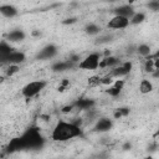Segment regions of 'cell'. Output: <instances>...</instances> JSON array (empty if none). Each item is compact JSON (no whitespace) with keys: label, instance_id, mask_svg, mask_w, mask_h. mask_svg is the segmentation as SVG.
<instances>
[{"label":"cell","instance_id":"cell-3","mask_svg":"<svg viewBox=\"0 0 159 159\" xmlns=\"http://www.w3.org/2000/svg\"><path fill=\"white\" fill-rule=\"evenodd\" d=\"M46 81H42V80H40V81H32V82H29L26 86H24L22 87V91H21V93H22V96L24 97H26V98H31V97H34V96H36V94H39L45 87H46Z\"/></svg>","mask_w":159,"mask_h":159},{"label":"cell","instance_id":"cell-15","mask_svg":"<svg viewBox=\"0 0 159 159\" xmlns=\"http://www.w3.org/2000/svg\"><path fill=\"white\" fill-rule=\"evenodd\" d=\"M0 12L5 17H14L17 15V9L12 5H1L0 6Z\"/></svg>","mask_w":159,"mask_h":159},{"label":"cell","instance_id":"cell-22","mask_svg":"<svg viewBox=\"0 0 159 159\" xmlns=\"http://www.w3.org/2000/svg\"><path fill=\"white\" fill-rule=\"evenodd\" d=\"M99 84H102V78L99 76H92L88 78V86L89 87H97Z\"/></svg>","mask_w":159,"mask_h":159},{"label":"cell","instance_id":"cell-11","mask_svg":"<svg viewBox=\"0 0 159 159\" xmlns=\"http://www.w3.org/2000/svg\"><path fill=\"white\" fill-rule=\"evenodd\" d=\"M122 62H120V60L118 58V57H114V56H107V57H104L103 60H101V62H99V67L101 68H104V67H109V68H114V67H117V66H119Z\"/></svg>","mask_w":159,"mask_h":159},{"label":"cell","instance_id":"cell-38","mask_svg":"<svg viewBox=\"0 0 159 159\" xmlns=\"http://www.w3.org/2000/svg\"><path fill=\"white\" fill-rule=\"evenodd\" d=\"M134 1H135V0H128V4H130V5H132Z\"/></svg>","mask_w":159,"mask_h":159},{"label":"cell","instance_id":"cell-36","mask_svg":"<svg viewBox=\"0 0 159 159\" xmlns=\"http://www.w3.org/2000/svg\"><path fill=\"white\" fill-rule=\"evenodd\" d=\"M134 48H137V47H134V46L128 47V53H133V52H134Z\"/></svg>","mask_w":159,"mask_h":159},{"label":"cell","instance_id":"cell-12","mask_svg":"<svg viewBox=\"0 0 159 159\" xmlns=\"http://www.w3.org/2000/svg\"><path fill=\"white\" fill-rule=\"evenodd\" d=\"M94 104H96V102L91 98H81L75 102V107L81 111H91L94 107Z\"/></svg>","mask_w":159,"mask_h":159},{"label":"cell","instance_id":"cell-13","mask_svg":"<svg viewBox=\"0 0 159 159\" xmlns=\"http://www.w3.org/2000/svg\"><path fill=\"white\" fill-rule=\"evenodd\" d=\"M25 37H26L25 32L22 30H20V29H16V30L10 31L7 34V36H6L7 41H10V42H21V41L25 40Z\"/></svg>","mask_w":159,"mask_h":159},{"label":"cell","instance_id":"cell-1","mask_svg":"<svg viewBox=\"0 0 159 159\" xmlns=\"http://www.w3.org/2000/svg\"><path fill=\"white\" fill-rule=\"evenodd\" d=\"M43 143L45 139L40 134V132L36 128H30L21 137L12 139L7 147V150L15 152L21 149H41L43 147Z\"/></svg>","mask_w":159,"mask_h":159},{"label":"cell","instance_id":"cell-29","mask_svg":"<svg viewBox=\"0 0 159 159\" xmlns=\"http://www.w3.org/2000/svg\"><path fill=\"white\" fill-rule=\"evenodd\" d=\"M113 86L117 87V88H119V89H122L124 87V80H116L113 82Z\"/></svg>","mask_w":159,"mask_h":159},{"label":"cell","instance_id":"cell-17","mask_svg":"<svg viewBox=\"0 0 159 159\" xmlns=\"http://www.w3.org/2000/svg\"><path fill=\"white\" fill-rule=\"evenodd\" d=\"M153 91V84L149 80H143L139 84V92L143 93V94H147V93H150Z\"/></svg>","mask_w":159,"mask_h":159},{"label":"cell","instance_id":"cell-30","mask_svg":"<svg viewBox=\"0 0 159 159\" xmlns=\"http://www.w3.org/2000/svg\"><path fill=\"white\" fill-rule=\"evenodd\" d=\"M73 107H75V104H70V106H65V107H63V108H62L61 111H62L63 113H68V112H71V111H72V108H73Z\"/></svg>","mask_w":159,"mask_h":159},{"label":"cell","instance_id":"cell-5","mask_svg":"<svg viewBox=\"0 0 159 159\" xmlns=\"http://www.w3.org/2000/svg\"><path fill=\"white\" fill-rule=\"evenodd\" d=\"M130 24L128 17L124 16H119V15H114L107 24L108 29H113V30H120V29H125L128 25Z\"/></svg>","mask_w":159,"mask_h":159},{"label":"cell","instance_id":"cell-7","mask_svg":"<svg viewBox=\"0 0 159 159\" xmlns=\"http://www.w3.org/2000/svg\"><path fill=\"white\" fill-rule=\"evenodd\" d=\"M56 55H57V47L55 45L50 43L39 51V53L36 55V58L37 60H50V58L55 57Z\"/></svg>","mask_w":159,"mask_h":159},{"label":"cell","instance_id":"cell-24","mask_svg":"<svg viewBox=\"0 0 159 159\" xmlns=\"http://www.w3.org/2000/svg\"><path fill=\"white\" fill-rule=\"evenodd\" d=\"M147 7L153 12H158L159 11V0H150L147 4Z\"/></svg>","mask_w":159,"mask_h":159},{"label":"cell","instance_id":"cell-18","mask_svg":"<svg viewBox=\"0 0 159 159\" xmlns=\"http://www.w3.org/2000/svg\"><path fill=\"white\" fill-rule=\"evenodd\" d=\"M150 46L147 45V43H140L139 46H137V53L143 56V57H149L150 56Z\"/></svg>","mask_w":159,"mask_h":159},{"label":"cell","instance_id":"cell-39","mask_svg":"<svg viewBox=\"0 0 159 159\" xmlns=\"http://www.w3.org/2000/svg\"><path fill=\"white\" fill-rule=\"evenodd\" d=\"M155 137H159V129H158V132L155 133Z\"/></svg>","mask_w":159,"mask_h":159},{"label":"cell","instance_id":"cell-34","mask_svg":"<svg viewBox=\"0 0 159 159\" xmlns=\"http://www.w3.org/2000/svg\"><path fill=\"white\" fill-rule=\"evenodd\" d=\"M72 22H76V19H67L63 21V24H72Z\"/></svg>","mask_w":159,"mask_h":159},{"label":"cell","instance_id":"cell-6","mask_svg":"<svg viewBox=\"0 0 159 159\" xmlns=\"http://www.w3.org/2000/svg\"><path fill=\"white\" fill-rule=\"evenodd\" d=\"M132 70V62L127 61V62H123L120 63L119 66L112 68V71L109 72V76L111 77H117V78H120V77H124L127 76Z\"/></svg>","mask_w":159,"mask_h":159},{"label":"cell","instance_id":"cell-20","mask_svg":"<svg viewBox=\"0 0 159 159\" xmlns=\"http://www.w3.org/2000/svg\"><path fill=\"white\" fill-rule=\"evenodd\" d=\"M145 20V14L144 12H135L132 17H130V24L132 25H139V24H142L143 21Z\"/></svg>","mask_w":159,"mask_h":159},{"label":"cell","instance_id":"cell-37","mask_svg":"<svg viewBox=\"0 0 159 159\" xmlns=\"http://www.w3.org/2000/svg\"><path fill=\"white\" fill-rule=\"evenodd\" d=\"M149 57H152V58H159V50H158L153 56H149Z\"/></svg>","mask_w":159,"mask_h":159},{"label":"cell","instance_id":"cell-35","mask_svg":"<svg viewBox=\"0 0 159 159\" xmlns=\"http://www.w3.org/2000/svg\"><path fill=\"white\" fill-rule=\"evenodd\" d=\"M130 148H132V144H130V143H125V144L123 145V149H124V150H128V149H130Z\"/></svg>","mask_w":159,"mask_h":159},{"label":"cell","instance_id":"cell-19","mask_svg":"<svg viewBox=\"0 0 159 159\" xmlns=\"http://www.w3.org/2000/svg\"><path fill=\"white\" fill-rule=\"evenodd\" d=\"M84 31H86L87 35L94 36V35H98V34L101 32V27H99L97 24H88V25H86Z\"/></svg>","mask_w":159,"mask_h":159},{"label":"cell","instance_id":"cell-4","mask_svg":"<svg viewBox=\"0 0 159 159\" xmlns=\"http://www.w3.org/2000/svg\"><path fill=\"white\" fill-rule=\"evenodd\" d=\"M101 55L97 53V52H93V53H89L88 56H86L80 63H78V67L81 70H96L99 67V62H101Z\"/></svg>","mask_w":159,"mask_h":159},{"label":"cell","instance_id":"cell-8","mask_svg":"<svg viewBox=\"0 0 159 159\" xmlns=\"http://www.w3.org/2000/svg\"><path fill=\"white\" fill-rule=\"evenodd\" d=\"M26 60V56L21 51H12L10 55H7L2 62H7L9 65H20Z\"/></svg>","mask_w":159,"mask_h":159},{"label":"cell","instance_id":"cell-16","mask_svg":"<svg viewBox=\"0 0 159 159\" xmlns=\"http://www.w3.org/2000/svg\"><path fill=\"white\" fill-rule=\"evenodd\" d=\"M14 51V48L6 42V41H1L0 43V60L2 61L7 55H10Z\"/></svg>","mask_w":159,"mask_h":159},{"label":"cell","instance_id":"cell-23","mask_svg":"<svg viewBox=\"0 0 159 159\" xmlns=\"http://www.w3.org/2000/svg\"><path fill=\"white\" fill-rule=\"evenodd\" d=\"M129 114V108L127 107H122V108H118L116 112H114V118H120V117H125Z\"/></svg>","mask_w":159,"mask_h":159},{"label":"cell","instance_id":"cell-10","mask_svg":"<svg viewBox=\"0 0 159 159\" xmlns=\"http://www.w3.org/2000/svg\"><path fill=\"white\" fill-rule=\"evenodd\" d=\"M114 15H119V16H124V17H128L130 20V17L135 14L134 12V7L130 5V4H125V5H120L118 7H116L113 10Z\"/></svg>","mask_w":159,"mask_h":159},{"label":"cell","instance_id":"cell-14","mask_svg":"<svg viewBox=\"0 0 159 159\" xmlns=\"http://www.w3.org/2000/svg\"><path fill=\"white\" fill-rule=\"evenodd\" d=\"M75 66V63L71 61V60H67V61H60V62H56L52 65L51 70L53 72H63L66 70H70Z\"/></svg>","mask_w":159,"mask_h":159},{"label":"cell","instance_id":"cell-32","mask_svg":"<svg viewBox=\"0 0 159 159\" xmlns=\"http://www.w3.org/2000/svg\"><path fill=\"white\" fill-rule=\"evenodd\" d=\"M152 76H153V78L159 80V68H158V70H154V71L152 72Z\"/></svg>","mask_w":159,"mask_h":159},{"label":"cell","instance_id":"cell-26","mask_svg":"<svg viewBox=\"0 0 159 159\" xmlns=\"http://www.w3.org/2000/svg\"><path fill=\"white\" fill-rule=\"evenodd\" d=\"M120 91H122V89H119V88H117V87H114V86H112V87H109L108 89H106V92H107L109 96H112V97H117V96H119Z\"/></svg>","mask_w":159,"mask_h":159},{"label":"cell","instance_id":"cell-31","mask_svg":"<svg viewBox=\"0 0 159 159\" xmlns=\"http://www.w3.org/2000/svg\"><path fill=\"white\" fill-rule=\"evenodd\" d=\"M67 84H68V81H66V80H65V81H62V84L58 87V91H61V92H62V91H65V87H66Z\"/></svg>","mask_w":159,"mask_h":159},{"label":"cell","instance_id":"cell-33","mask_svg":"<svg viewBox=\"0 0 159 159\" xmlns=\"http://www.w3.org/2000/svg\"><path fill=\"white\" fill-rule=\"evenodd\" d=\"M154 68L155 70L159 68V58H154Z\"/></svg>","mask_w":159,"mask_h":159},{"label":"cell","instance_id":"cell-27","mask_svg":"<svg viewBox=\"0 0 159 159\" xmlns=\"http://www.w3.org/2000/svg\"><path fill=\"white\" fill-rule=\"evenodd\" d=\"M19 71H20L19 65H10L9 68H7V71H6V73H7V76H12V75L17 73Z\"/></svg>","mask_w":159,"mask_h":159},{"label":"cell","instance_id":"cell-25","mask_svg":"<svg viewBox=\"0 0 159 159\" xmlns=\"http://www.w3.org/2000/svg\"><path fill=\"white\" fill-rule=\"evenodd\" d=\"M145 71L147 72H153L155 68H154V58H152V57H148V60H147V62H145Z\"/></svg>","mask_w":159,"mask_h":159},{"label":"cell","instance_id":"cell-2","mask_svg":"<svg viewBox=\"0 0 159 159\" xmlns=\"http://www.w3.org/2000/svg\"><path fill=\"white\" fill-rule=\"evenodd\" d=\"M82 135V130L80 128V125L75 124L73 122H58L51 134L52 140L55 142H66L70 139H73L76 137H81Z\"/></svg>","mask_w":159,"mask_h":159},{"label":"cell","instance_id":"cell-28","mask_svg":"<svg viewBox=\"0 0 159 159\" xmlns=\"http://www.w3.org/2000/svg\"><path fill=\"white\" fill-rule=\"evenodd\" d=\"M112 78H113V77H111L109 75L106 76V77H103V78H102V84H113L114 81H113Z\"/></svg>","mask_w":159,"mask_h":159},{"label":"cell","instance_id":"cell-21","mask_svg":"<svg viewBox=\"0 0 159 159\" xmlns=\"http://www.w3.org/2000/svg\"><path fill=\"white\" fill-rule=\"evenodd\" d=\"M111 41H113V35L112 34H106V35H102V36L97 37L96 45H103V43H108Z\"/></svg>","mask_w":159,"mask_h":159},{"label":"cell","instance_id":"cell-9","mask_svg":"<svg viewBox=\"0 0 159 159\" xmlns=\"http://www.w3.org/2000/svg\"><path fill=\"white\" fill-rule=\"evenodd\" d=\"M112 127H113L112 119L103 117V118H99L97 120V123L94 125V130L96 132H99V133H106V132H109L112 129Z\"/></svg>","mask_w":159,"mask_h":159}]
</instances>
